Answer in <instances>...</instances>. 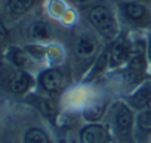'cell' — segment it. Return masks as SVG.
<instances>
[{
    "label": "cell",
    "mask_w": 151,
    "mask_h": 143,
    "mask_svg": "<svg viewBox=\"0 0 151 143\" xmlns=\"http://www.w3.org/2000/svg\"><path fill=\"white\" fill-rule=\"evenodd\" d=\"M89 21L91 24L107 38H113L117 33V25L111 12L107 8L95 6L89 11Z\"/></svg>",
    "instance_id": "1"
},
{
    "label": "cell",
    "mask_w": 151,
    "mask_h": 143,
    "mask_svg": "<svg viewBox=\"0 0 151 143\" xmlns=\"http://www.w3.org/2000/svg\"><path fill=\"white\" fill-rule=\"evenodd\" d=\"M132 122H133V118H132V112L129 111V108L124 105H119L117 112H116V127L119 133L127 137L132 130Z\"/></svg>",
    "instance_id": "2"
},
{
    "label": "cell",
    "mask_w": 151,
    "mask_h": 143,
    "mask_svg": "<svg viewBox=\"0 0 151 143\" xmlns=\"http://www.w3.org/2000/svg\"><path fill=\"white\" fill-rule=\"evenodd\" d=\"M107 140H108L107 130L102 125L91 124L82 131L83 143H107Z\"/></svg>",
    "instance_id": "3"
},
{
    "label": "cell",
    "mask_w": 151,
    "mask_h": 143,
    "mask_svg": "<svg viewBox=\"0 0 151 143\" xmlns=\"http://www.w3.org/2000/svg\"><path fill=\"white\" fill-rule=\"evenodd\" d=\"M40 84L46 92H58L62 86V74L56 69H47L40 75Z\"/></svg>",
    "instance_id": "4"
},
{
    "label": "cell",
    "mask_w": 151,
    "mask_h": 143,
    "mask_svg": "<svg viewBox=\"0 0 151 143\" xmlns=\"http://www.w3.org/2000/svg\"><path fill=\"white\" fill-rule=\"evenodd\" d=\"M30 86H31V77L27 73H24V71H18V73H15L11 77V80H9V87L17 95L25 93Z\"/></svg>",
    "instance_id": "5"
},
{
    "label": "cell",
    "mask_w": 151,
    "mask_h": 143,
    "mask_svg": "<svg viewBox=\"0 0 151 143\" xmlns=\"http://www.w3.org/2000/svg\"><path fill=\"white\" fill-rule=\"evenodd\" d=\"M129 58V46L124 41H117L110 50V65L119 66Z\"/></svg>",
    "instance_id": "6"
},
{
    "label": "cell",
    "mask_w": 151,
    "mask_h": 143,
    "mask_svg": "<svg viewBox=\"0 0 151 143\" xmlns=\"http://www.w3.org/2000/svg\"><path fill=\"white\" fill-rule=\"evenodd\" d=\"M151 102V86L145 84L142 86L138 92H135L130 97V103L136 108V109H144L150 105Z\"/></svg>",
    "instance_id": "7"
},
{
    "label": "cell",
    "mask_w": 151,
    "mask_h": 143,
    "mask_svg": "<svg viewBox=\"0 0 151 143\" xmlns=\"http://www.w3.org/2000/svg\"><path fill=\"white\" fill-rule=\"evenodd\" d=\"M95 50H96V43L89 36L80 37L77 44H76V52H77L79 58H91L95 53Z\"/></svg>",
    "instance_id": "8"
},
{
    "label": "cell",
    "mask_w": 151,
    "mask_h": 143,
    "mask_svg": "<svg viewBox=\"0 0 151 143\" xmlns=\"http://www.w3.org/2000/svg\"><path fill=\"white\" fill-rule=\"evenodd\" d=\"M123 11L126 14V16L135 22H141L147 18V12H145V8L139 3H135V2H127L123 5Z\"/></svg>",
    "instance_id": "9"
},
{
    "label": "cell",
    "mask_w": 151,
    "mask_h": 143,
    "mask_svg": "<svg viewBox=\"0 0 151 143\" xmlns=\"http://www.w3.org/2000/svg\"><path fill=\"white\" fill-rule=\"evenodd\" d=\"M8 56H9V60L15 65V66H18V68H25L28 63H30V59H28V55L24 52V50H21V49H11L9 50V53H8Z\"/></svg>",
    "instance_id": "10"
},
{
    "label": "cell",
    "mask_w": 151,
    "mask_h": 143,
    "mask_svg": "<svg viewBox=\"0 0 151 143\" xmlns=\"http://www.w3.org/2000/svg\"><path fill=\"white\" fill-rule=\"evenodd\" d=\"M33 3H34V0H9L8 8H9L11 14L22 15L33 6Z\"/></svg>",
    "instance_id": "11"
},
{
    "label": "cell",
    "mask_w": 151,
    "mask_h": 143,
    "mask_svg": "<svg viewBox=\"0 0 151 143\" xmlns=\"http://www.w3.org/2000/svg\"><path fill=\"white\" fill-rule=\"evenodd\" d=\"M104 111H105V105H104L102 102L92 103L89 108H86V111H85V118H86L88 121H91V122H95V121H98V120L102 117Z\"/></svg>",
    "instance_id": "12"
},
{
    "label": "cell",
    "mask_w": 151,
    "mask_h": 143,
    "mask_svg": "<svg viewBox=\"0 0 151 143\" xmlns=\"http://www.w3.org/2000/svg\"><path fill=\"white\" fill-rule=\"evenodd\" d=\"M24 143H49L46 133L40 128H31L25 133Z\"/></svg>",
    "instance_id": "13"
},
{
    "label": "cell",
    "mask_w": 151,
    "mask_h": 143,
    "mask_svg": "<svg viewBox=\"0 0 151 143\" xmlns=\"http://www.w3.org/2000/svg\"><path fill=\"white\" fill-rule=\"evenodd\" d=\"M30 34L33 38L36 40H45V38H49L50 36V31H49V27L43 22H36L31 25L30 28Z\"/></svg>",
    "instance_id": "14"
},
{
    "label": "cell",
    "mask_w": 151,
    "mask_h": 143,
    "mask_svg": "<svg viewBox=\"0 0 151 143\" xmlns=\"http://www.w3.org/2000/svg\"><path fill=\"white\" fill-rule=\"evenodd\" d=\"M138 127L142 131H145V133H150L151 131V109L142 111L138 115Z\"/></svg>",
    "instance_id": "15"
},
{
    "label": "cell",
    "mask_w": 151,
    "mask_h": 143,
    "mask_svg": "<svg viewBox=\"0 0 151 143\" xmlns=\"http://www.w3.org/2000/svg\"><path fill=\"white\" fill-rule=\"evenodd\" d=\"M108 59H110V53H102L98 58V60L95 63V68L92 69V73H91V77H96L98 74L102 73V71L105 69V66H107V63H108Z\"/></svg>",
    "instance_id": "16"
},
{
    "label": "cell",
    "mask_w": 151,
    "mask_h": 143,
    "mask_svg": "<svg viewBox=\"0 0 151 143\" xmlns=\"http://www.w3.org/2000/svg\"><path fill=\"white\" fill-rule=\"evenodd\" d=\"M39 108L42 109V112L45 114V115H47V117H52L53 114H55V105L50 102V100H40V103H39Z\"/></svg>",
    "instance_id": "17"
},
{
    "label": "cell",
    "mask_w": 151,
    "mask_h": 143,
    "mask_svg": "<svg viewBox=\"0 0 151 143\" xmlns=\"http://www.w3.org/2000/svg\"><path fill=\"white\" fill-rule=\"evenodd\" d=\"M76 2H77L79 5H88V3L92 2V0H76Z\"/></svg>",
    "instance_id": "18"
},
{
    "label": "cell",
    "mask_w": 151,
    "mask_h": 143,
    "mask_svg": "<svg viewBox=\"0 0 151 143\" xmlns=\"http://www.w3.org/2000/svg\"><path fill=\"white\" fill-rule=\"evenodd\" d=\"M5 38H6V36L2 33V31H0V46H2L3 44V41H5Z\"/></svg>",
    "instance_id": "19"
},
{
    "label": "cell",
    "mask_w": 151,
    "mask_h": 143,
    "mask_svg": "<svg viewBox=\"0 0 151 143\" xmlns=\"http://www.w3.org/2000/svg\"><path fill=\"white\" fill-rule=\"evenodd\" d=\"M148 55H150V58H151V41H150V46H148Z\"/></svg>",
    "instance_id": "20"
}]
</instances>
